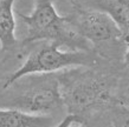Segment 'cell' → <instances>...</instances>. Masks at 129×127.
Listing matches in <instances>:
<instances>
[{"mask_svg":"<svg viewBox=\"0 0 129 127\" xmlns=\"http://www.w3.org/2000/svg\"><path fill=\"white\" fill-rule=\"evenodd\" d=\"M27 28L24 44L46 40L72 50L90 51V42L76 28L70 17H62L51 0H37L31 14L18 13Z\"/></svg>","mask_w":129,"mask_h":127,"instance_id":"1","label":"cell"},{"mask_svg":"<svg viewBox=\"0 0 129 127\" xmlns=\"http://www.w3.org/2000/svg\"><path fill=\"white\" fill-rule=\"evenodd\" d=\"M60 44L56 41H49V44L33 51L23 62L18 69H16L6 79L4 88L31 74H46L58 72L70 67L90 66L95 62L94 55L85 50L62 51Z\"/></svg>","mask_w":129,"mask_h":127,"instance_id":"2","label":"cell"},{"mask_svg":"<svg viewBox=\"0 0 129 127\" xmlns=\"http://www.w3.org/2000/svg\"><path fill=\"white\" fill-rule=\"evenodd\" d=\"M60 89L64 106L68 107L69 113L76 114L104 104L110 98L106 80L101 78L88 77L77 81H68L65 85L60 84Z\"/></svg>","mask_w":129,"mask_h":127,"instance_id":"3","label":"cell"},{"mask_svg":"<svg viewBox=\"0 0 129 127\" xmlns=\"http://www.w3.org/2000/svg\"><path fill=\"white\" fill-rule=\"evenodd\" d=\"M12 105L27 113L49 115L64 107L60 84L55 79L36 85L17 96Z\"/></svg>","mask_w":129,"mask_h":127,"instance_id":"4","label":"cell"},{"mask_svg":"<svg viewBox=\"0 0 129 127\" xmlns=\"http://www.w3.org/2000/svg\"><path fill=\"white\" fill-rule=\"evenodd\" d=\"M78 32L91 44L116 41L123 38L121 30L106 12L94 8L79 10L75 17H70Z\"/></svg>","mask_w":129,"mask_h":127,"instance_id":"5","label":"cell"},{"mask_svg":"<svg viewBox=\"0 0 129 127\" xmlns=\"http://www.w3.org/2000/svg\"><path fill=\"white\" fill-rule=\"evenodd\" d=\"M86 8L106 12L129 40V0H83Z\"/></svg>","mask_w":129,"mask_h":127,"instance_id":"6","label":"cell"},{"mask_svg":"<svg viewBox=\"0 0 129 127\" xmlns=\"http://www.w3.org/2000/svg\"><path fill=\"white\" fill-rule=\"evenodd\" d=\"M53 121L49 115L32 114L19 108H0V127H47Z\"/></svg>","mask_w":129,"mask_h":127,"instance_id":"7","label":"cell"},{"mask_svg":"<svg viewBox=\"0 0 129 127\" xmlns=\"http://www.w3.org/2000/svg\"><path fill=\"white\" fill-rule=\"evenodd\" d=\"M16 0H0V48L8 51L17 45L16 38V17H14Z\"/></svg>","mask_w":129,"mask_h":127,"instance_id":"8","label":"cell"},{"mask_svg":"<svg viewBox=\"0 0 129 127\" xmlns=\"http://www.w3.org/2000/svg\"><path fill=\"white\" fill-rule=\"evenodd\" d=\"M86 122L84 121L82 116L76 113H69L64 119L59 123H57V126L59 127H71V126H84Z\"/></svg>","mask_w":129,"mask_h":127,"instance_id":"9","label":"cell"},{"mask_svg":"<svg viewBox=\"0 0 129 127\" xmlns=\"http://www.w3.org/2000/svg\"><path fill=\"white\" fill-rule=\"evenodd\" d=\"M120 102H121L122 105L129 106V80H128V82H127V85H125L124 91H123V93H122Z\"/></svg>","mask_w":129,"mask_h":127,"instance_id":"10","label":"cell"},{"mask_svg":"<svg viewBox=\"0 0 129 127\" xmlns=\"http://www.w3.org/2000/svg\"><path fill=\"white\" fill-rule=\"evenodd\" d=\"M123 62H124L127 66H129V47H128V50L125 51L124 55H123Z\"/></svg>","mask_w":129,"mask_h":127,"instance_id":"11","label":"cell"}]
</instances>
